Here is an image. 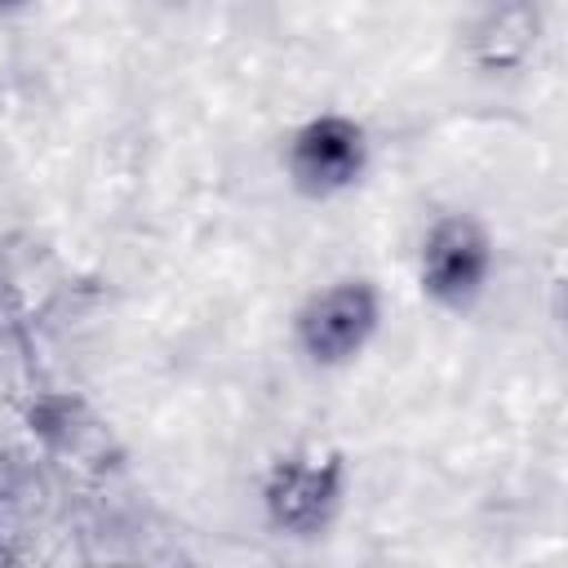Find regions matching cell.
<instances>
[{"mask_svg": "<svg viewBox=\"0 0 568 568\" xmlns=\"http://www.w3.org/2000/svg\"><path fill=\"white\" fill-rule=\"evenodd\" d=\"M262 501L275 528L297 532V537L320 532L342 501V462L320 448L288 453L271 466Z\"/></svg>", "mask_w": 568, "mask_h": 568, "instance_id": "obj_1", "label": "cell"}, {"mask_svg": "<svg viewBox=\"0 0 568 568\" xmlns=\"http://www.w3.org/2000/svg\"><path fill=\"white\" fill-rule=\"evenodd\" d=\"M377 328V293L364 280H342L315 293L297 315V342L315 364H342L364 351Z\"/></svg>", "mask_w": 568, "mask_h": 568, "instance_id": "obj_2", "label": "cell"}, {"mask_svg": "<svg viewBox=\"0 0 568 568\" xmlns=\"http://www.w3.org/2000/svg\"><path fill=\"white\" fill-rule=\"evenodd\" d=\"M288 169H293V182L311 195H333V191L351 186L364 169L359 124H351L342 115L311 120L306 129H297V138L288 146Z\"/></svg>", "mask_w": 568, "mask_h": 568, "instance_id": "obj_3", "label": "cell"}, {"mask_svg": "<svg viewBox=\"0 0 568 568\" xmlns=\"http://www.w3.org/2000/svg\"><path fill=\"white\" fill-rule=\"evenodd\" d=\"M484 271H488V244L475 222L444 217L430 226L422 244V288L435 302H448V306L470 302L484 284Z\"/></svg>", "mask_w": 568, "mask_h": 568, "instance_id": "obj_4", "label": "cell"}, {"mask_svg": "<svg viewBox=\"0 0 568 568\" xmlns=\"http://www.w3.org/2000/svg\"><path fill=\"white\" fill-rule=\"evenodd\" d=\"M528 36H532V13L519 4V0H497L488 9V18L479 22L475 40H479V53L488 62H515L524 49H528Z\"/></svg>", "mask_w": 568, "mask_h": 568, "instance_id": "obj_5", "label": "cell"}]
</instances>
